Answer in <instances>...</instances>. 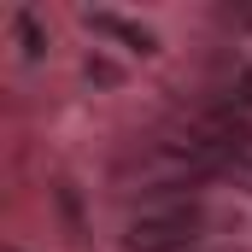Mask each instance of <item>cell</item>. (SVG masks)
<instances>
[{
  "label": "cell",
  "instance_id": "277c9868",
  "mask_svg": "<svg viewBox=\"0 0 252 252\" xmlns=\"http://www.w3.org/2000/svg\"><path fill=\"white\" fill-rule=\"evenodd\" d=\"M235 106H241V112H252V70L241 76V88H235Z\"/></svg>",
  "mask_w": 252,
  "mask_h": 252
},
{
  "label": "cell",
  "instance_id": "5b68a950",
  "mask_svg": "<svg viewBox=\"0 0 252 252\" xmlns=\"http://www.w3.org/2000/svg\"><path fill=\"white\" fill-rule=\"evenodd\" d=\"M241 24H252V6H241Z\"/></svg>",
  "mask_w": 252,
  "mask_h": 252
},
{
  "label": "cell",
  "instance_id": "7a4b0ae2",
  "mask_svg": "<svg viewBox=\"0 0 252 252\" xmlns=\"http://www.w3.org/2000/svg\"><path fill=\"white\" fill-rule=\"evenodd\" d=\"M88 30H94V35H112V41H124V47H135V53H158L153 30L129 24V18H118V12H88Z\"/></svg>",
  "mask_w": 252,
  "mask_h": 252
},
{
  "label": "cell",
  "instance_id": "6da1fadb",
  "mask_svg": "<svg viewBox=\"0 0 252 252\" xmlns=\"http://www.w3.org/2000/svg\"><path fill=\"white\" fill-rule=\"evenodd\" d=\"M199 229H205V211L193 199H170V205H153V211H141L129 223L124 247L129 252H193Z\"/></svg>",
  "mask_w": 252,
  "mask_h": 252
},
{
  "label": "cell",
  "instance_id": "3957f363",
  "mask_svg": "<svg viewBox=\"0 0 252 252\" xmlns=\"http://www.w3.org/2000/svg\"><path fill=\"white\" fill-rule=\"evenodd\" d=\"M18 41H24V59H41L47 53V35H41L35 12H18Z\"/></svg>",
  "mask_w": 252,
  "mask_h": 252
}]
</instances>
